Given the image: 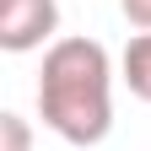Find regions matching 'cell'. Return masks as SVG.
I'll use <instances>...</instances> for the list:
<instances>
[{"instance_id": "obj_1", "label": "cell", "mask_w": 151, "mask_h": 151, "mask_svg": "<svg viewBox=\"0 0 151 151\" xmlns=\"http://www.w3.org/2000/svg\"><path fill=\"white\" fill-rule=\"evenodd\" d=\"M38 119L65 146H97L113 129V60L97 38H60L43 49Z\"/></svg>"}, {"instance_id": "obj_2", "label": "cell", "mask_w": 151, "mask_h": 151, "mask_svg": "<svg viewBox=\"0 0 151 151\" xmlns=\"http://www.w3.org/2000/svg\"><path fill=\"white\" fill-rule=\"evenodd\" d=\"M60 0H0V49L32 54L43 43H60Z\"/></svg>"}, {"instance_id": "obj_3", "label": "cell", "mask_w": 151, "mask_h": 151, "mask_svg": "<svg viewBox=\"0 0 151 151\" xmlns=\"http://www.w3.org/2000/svg\"><path fill=\"white\" fill-rule=\"evenodd\" d=\"M119 76H124V86L135 92L140 103H151V32H135V38H129V49H124V60H119Z\"/></svg>"}, {"instance_id": "obj_4", "label": "cell", "mask_w": 151, "mask_h": 151, "mask_svg": "<svg viewBox=\"0 0 151 151\" xmlns=\"http://www.w3.org/2000/svg\"><path fill=\"white\" fill-rule=\"evenodd\" d=\"M0 151H32V129L22 113H0Z\"/></svg>"}, {"instance_id": "obj_5", "label": "cell", "mask_w": 151, "mask_h": 151, "mask_svg": "<svg viewBox=\"0 0 151 151\" xmlns=\"http://www.w3.org/2000/svg\"><path fill=\"white\" fill-rule=\"evenodd\" d=\"M119 11H124V22H129V27L151 32V0H119Z\"/></svg>"}]
</instances>
